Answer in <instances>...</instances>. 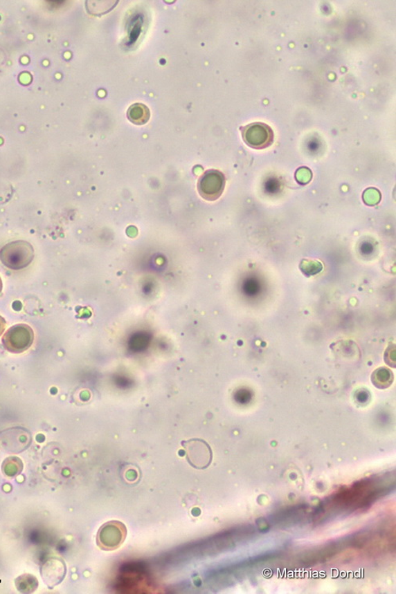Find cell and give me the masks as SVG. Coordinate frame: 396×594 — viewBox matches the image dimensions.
<instances>
[{
	"mask_svg": "<svg viewBox=\"0 0 396 594\" xmlns=\"http://www.w3.org/2000/svg\"><path fill=\"white\" fill-rule=\"evenodd\" d=\"M32 245L24 241L10 242L0 250V260L8 268L19 270L26 268L34 260Z\"/></svg>",
	"mask_w": 396,
	"mask_h": 594,
	"instance_id": "cell-1",
	"label": "cell"
},
{
	"mask_svg": "<svg viewBox=\"0 0 396 594\" xmlns=\"http://www.w3.org/2000/svg\"><path fill=\"white\" fill-rule=\"evenodd\" d=\"M127 535V527L124 523L117 520L109 521L99 528L96 544L103 551H115L122 546Z\"/></svg>",
	"mask_w": 396,
	"mask_h": 594,
	"instance_id": "cell-2",
	"label": "cell"
},
{
	"mask_svg": "<svg viewBox=\"0 0 396 594\" xmlns=\"http://www.w3.org/2000/svg\"><path fill=\"white\" fill-rule=\"evenodd\" d=\"M184 449L188 464L197 470H205L212 464L213 454L210 445L205 440L192 438L181 443Z\"/></svg>",
	"mask_w": 396,
	"mask_h": 594,
	"instance_id": "cell-3",
	"label": "cell"
},
{
	"mask_svg": "<svg viewBox=\"0 0 396 594\" xmlns=\"http://www.w3.org/2000/svg\"><path fill=\"white\" fill-rule=\"evenodd\" d=\"M35 340L34 331L29 325L12 326L3 337V345L10 353H21L28 350Z\"/></svg>",
	"mask_w": 396,
	"mask_h": 594,
	"instance_id": "cell-4",
	"label": "cell"
},
{
	"mask_svg": "<svg viewBox=\"0 0 396 594\" xmlns=\"http://www.w3.org/2000/svg\"><path fill=\"white\" fill-rule=\"evenodd\" d=\"M245 144L251 149L262 150L273 144L274 133L269 125L254 122L240 129Z\"/></svg>",
	"mask_w": 396,
	"mask_h": 594,
	"instance_id": "cell-5",
	"label": "cell"
},
{
	"mask_svg": "<svg viewBox=\"0 0 396 594\" xmlns=\"http://www.w3.org/2000/svg\"><path fill=\"white\" fill-rule=\"evenodd\" d=\"M31 440L28 430L21 427L10 428L0 433V448L10 454H20L25 451Z\"/></svg>",
	"mask_w": 396,
	"mask_h": 594,
	"instance_id": "cell-6",
	"label": "cell"
},
{
	"mask_svg": "<svg viewBox=\"0 0 396 594\" xmlns=\"http://www.w3.org/2000/svg\"><path fill=\"white\" fill-rule=\"evenodd\" d=\"M225 177L217 170L207 171L198 181L197 189L201 197L207 201L217 200L224 192Z\"/></svg>",
	"mask_w": 396,
	"mask_h": 594,
	"instance_id": "cell-7",
	"label": "cell"
},
{
	"mask_svg": "<svg viewBox=\"0 0 396 594\" xmlns=\"http://www.w3.org/2000/svg\"><path fill=\"white\" fill-rule=\"evenodd\" d=\"M66 573H67V568L64 561L57 557L47 559L41 570L43 581L51 588L62 583Z\"/></svg>",
	"mask_w": 396,
	"mask_h": 594,
	"instance_id": "cell-8",
	"label": "cell"
},
{
	"mask_svg": "<svg viewBox=\"0 0 396 594\" xmlns=\"http://www.w3.org/2000/svg\"><path fill=\"white\" fill-rule=\"evenodd\" d=\"M371 380L377 389H387L393 384L394 374L387 367L378 368L372 373Z\"/></svg>",
	"mask_w": 396,
	"mask_h": 594,
	"instance_id": "cell-9",
	"label": "cell"
},
{
	"mask_svg": "<svg viewBox=\"0 0 396 594\" xmlns=\"http://www.w3.org/2000/svg\"><path fill=\"white\" fill-rule=\"evenodd\" d=\"M150 111L142 103H136L132 105L127 112V117L132 123L136 125L146 124L150 119Z\"/></svg>",
	"mask_w": 396,
	"mask_h": 594,
	"instance_id": "cell-10",
	"label": "cell"
},
{
	"mask_svg": "<svg viewBox=\"0 0 396 594\" xmlns=\"http://www.w3.org/2000/svg\"><path fill=\"white\" fill-rule=\"evenodd\" d=\"M37 577L30 574L19 576L15 579V586L17 590L24 593H34L38 587Z\"/></svg>",
	"mask_w": 396,
	"mask_h": 594,
	"instance_id": "cell-11",
	"label": "cell"
},
{
	"mask_svg": "<svg viewBox=\"0 0 396 594\" xmlns=\"http://www.w3.org/2000/svg\"><path fill=\"white\" fill-rule=\"evenodd\" d=\"M2 468L5 475L14 477L19 475L21 471H23V461L18 458V457H8V459L4 461Z\"/></svg>",
	"mask_w": 396,
	"mask_h": 594,
	"instance_id": "cell-12",
	"label": "cell"
},
{
	"mask_svg": "<svg viewBox=\"0 0 396 594\" xmlns=\"http://www.w3.org/2000/svg\"><path fill=\"white\" fill-rule=\"evenodd\" d=\"M143 24H144V20H143L141 16H135L134 19L132 20L129 33V45H133L138 39L142 31Z\"/></svg>",
	"mask_w": 396,
	"mask_h": 594,
	"instance_id": "cell-13",
	"label": "cell"
},
{
	"mask_svg": "<svg viewBox=\"0 0 396 594\" xmlns=\"http://www.w3.org/2000/svg\"><path fill=\"white\" fill-rule=\"evenodd\" d=\"M395 345L393 343H390L388 347L386 349L384 353V362L390 367L395 368Z\"/></svg>",
	"mask_w": 396,
	"mask_h": 594,
	"instance_id": "cell-14",
	"label": "cell"
},
{
	"mask_svg": "<svg viewBox=\"0 0 396 594\" xmlns=\"http://www.w3.org/2000/svg\"><path fill=\"white\" fill-rule=\"evenodd\" d=\"M5 328H6V321L0 315V335L3 333Z\"/></svg>",
	"mask_w": 396,
	"mask_h": 594,
	"instance_id": "cell-15",
	"label": "cell"
},
{
	"mask_svg": "<svg viewBox=\"0 0 396 594\" xmlns=\"http://www.w3.org/2000/svg\"><path fill=\"white\" fill-rule=\"evenodd\" d=\"M2 290H3V282L1 280V277H0V293H1Z\"/></svg>",
	"mask_w": 396,
	"mask_h": 594,
	"instance_id": "cell-16",
	"label": "cell"
}]
</instances>
